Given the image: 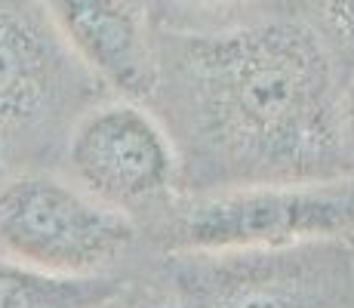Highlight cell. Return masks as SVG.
I'll use <instances>...</instances> for the list:
<instances>
[{"label": "cell", "instance_id": "cell-1", "mask_svg": "<svg viewBox=\"0 0 354 308\" xmlns=\"http://www.w3.org/2000/svg\"><path fill=\"white\" fill-rule=\"evenodd\" d=\"M158 53L160 87L228 188L348 173L342 93L330 46L308 22L173 31Z\"/></svg>", "mask_w": 354, "mask_h": 308}, {"label": "cell", "instance_id": "cell-2", "mask_svg": "<svg viewBox=\"0 0 354 308\" xmlns=\"http://www.w3.org/2000/svg\"><path fill=\"white\" fill-rule=\"evenodd\" d=\"M354 235V176L219 188L188 201L160 225L167 253L292 246Z\"/></svg>", "mask_w": 354, "mask_h": 308}, {"label": "cell", "instance_id": "cell-3", "mask_svg": "<svg viewBox=\"0 0 354 308\" xmlns=\"http://www.w3.org/2000/svg\"><path fill=\"white\" fill-rule=\"evenodd\" d=\"M336 241L169 253L176 308H342L351 275Z\"/></svg>", "mask_w": 354, "mask_h": 308}, {"label": "cell", "instance_id": "cell-4", "mask_svg": "<svg viewBox=\"0 0 354 308\" xmlns=\"http://www.w3.org/2000/svg\"><path fill=\"white\" fill-rule=\"evenodd\" d=\"M136 241L124 210L56 176L28 173L0 188V253L56 275H111Z\"/></svg>", "mask_w": 354, "mask_h": 308}, {"label": "cell", "instance_id": "cell-5", "mask_svg": "<svg viewBox=\"0 0 354 308\" xmlns=\"http://www.w3.org/2000/svg\"><path fill=\"white\" fill-rule=\"evenodd\" d=\"M68 170L93 197L118 210L167 197L179 157L160 127L133 99L90 108L68 136Z\"/></svg>", "mask_w": 354, "mask_h": 308}, {"label": "cell", "instance_id": "cell-6", "mask_svg": "<svg viewBox=\"0 0 354 308\" xmlns=\"http://www.w3.org/2000/svg\"><path fill=\"white\" fill-rule=\"evenodd\" d=\"M84 80L96 78L40 0H0V142L53 123Z\"/></svg>", "mask_w": 354, "mask_h": 308}, {"label": "cell", "instance_id": "cell-7", "mask_svg": "<svg viewBox=\"0 0 354 308\" xmlns=\"http://www.w3.org/2000/svg\"><path fill=\"white\" fill-rule=\"evenodd\" d=\"M80 65L124 99H151L160 53L142 0H40Z\"/></svg>", "mask_w": 354, "mask_h": 308}, {"label": "cell", "instance_id": "cell-8", "mask_svg": "<svg viewBox=\"0 0 354 308\" xmlns=\"http://www.w3.org/2000/svg\"><path fill=\"white\" fill-rule=\"evenodd\" d=\"M120 293L118 275H56L0 253V308H105Z\"/></svg>", "mask_w": 354, "mask_h": 308}, {"label": "cell", "instance_id": "cell-9", "mask_svg": "<svg viewBox=\"0 0 354 308\" xmlns=\"http://www.w3.org/2000/svg\"><path fill=\"white\" fill-rule=\"evenodd\" d=\"M311 16V28L326 40V46L354 56V0H302Z\"/></svg>", "mask_w": 354, "mask_h": 308}, {"label": "cell", "instance_id": "cell-10", "mask_svg": "<svg viewBox=\"0 0 354 308\" xmlns=\"http://www.w3.org/2000/svg\"><path fill=\"white\" fill-rule=\"evenodd\" d=\"M176 6H182V10L188 12H203V16H209V12H241V10H253V6L265 3V0H173Z\"/></svg>", "mask_w": 354, "mask_h": 308}, {"label": "cell", "instance_id": "cell-11", "mask_svg": "<svg viewBox=\"0 0 354 308\" xmlns=\"http://www.w3.org/2000/svg\"><path fill=\"white\" fill-rule=\"evenodd\" d=\"M342 145H345L348 173H354V84L342 96Z\"/></svg>", "mask_w": 354, "mask_h": 308}, {"label": "cell", "instance_id": "cell-12", "mask_svg": "<svg viewBox=\"0 0 354 308\" xmlns=\"http://www.w3.org/2000/svg\"><path fill=\"white\" fill-rule=\"evenodd\" d=\"M105 308H151V305H142V302H133V299H127V293H120L114 302H108Z\"/></svg>", "mask_w": 354, "mask_h": 308}, {"label": "cell", "instance_id": "cell-13", "mask_svg": "<svg viewBox=\"0 0 354 308\" xmlns=\"http://www.w3.org/2000/svg\"><path fill=\"white\" fill-rule=\"evenodd\" d=\"M351 244H354V235H351Z\"/></svg>", "mask_w": 354, "mask_h": 308}]
</instances>
